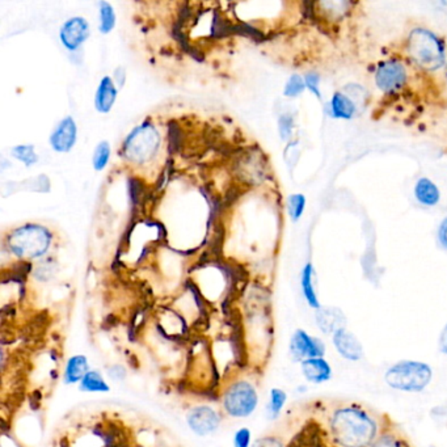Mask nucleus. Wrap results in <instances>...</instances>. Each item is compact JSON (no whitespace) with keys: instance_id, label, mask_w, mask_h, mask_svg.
I'll return each mask as SVG.
<instances>
[{"instance_id":"7c9ffc66","label":"nucleus","mask_w":447,"mask_h":447,"mask_svg":"<svg viewBox=\"0 0 447 447\" xmlns=\"http://www.w3.org/2000/svg\"><path fill=\"white\" fill-rule=\"evenodd\" d=\"M305 83H306V88L310 90V92L317 96V99L320 100L322 99V92H320V76L315 73H311L305 76Z\"/></svg>"},{"instance_id":"4be33fe9","label":"nucleus","mask_w":447,"mask_h":447,"mask_svg":"<svg viewBox=\"0 0 447 447\" xmlns=\"http://www.w3.org/2000/svg\"><path fill=\"white\" fill-rule=\"evenodd\" d=\"M99 30L102 35H109L116 28L117 15L109 1H99Z\"/></svg>"},{"instance_id":"9d476101","label":"nucleus","mask_w":447,"mask_h":447,"mask_svg":"<svg viewBox=\"0 0 447 447\" xmlns=\"http://www.w3.org/2000/svg\"><path fill=\"white\" fill-rule=\"evenodd\" d=\"M407 82L405 67L396 61H387L378 66L375 73L376 87L384 92L391 94L398 91Z\"/></svg>"},{"instance_id":"6ab92c4d","label":"nucleus","mask_w":447,"mask_h":447,"mask_svg":"<svg viewBox=\"0 0 447 447\" xmlns=\"http://www.w3.org/2000/svg\"><path fill=\"white\" fill-rule=\"evenodd\" d=\"M415 196L417 198L420 204L425 206H434L437 205L441 200V192L430 178L422 177L416 183Z\"/></svg>"},{"instance_id":"1a4fd4ad","label":"nucleus","mask_w":447,"mask_h":447,"mask_svg":"<svg viewBox=\"0 0 447 447\" xmlns=\"http://www.w3.org/2000/svg\"><path fill=\"white\" fill-rule=\"evenodd\" d=\"M91 36V27L82 16L70 18L59 30L61 44L71 53L78 51Z\"/></svg>"},{"instance_id":"f8f14e48","label":"nucleus","mask_w":447,"mask_h":447,"mask_svg":"<svg viewBox=\"0 0 447 447\" xmlns=\"http://www.w3.org/2000/svg\"><path fill=\"white\" fill-rule=\"evenodd\" d=\"M78 140V126L71 116H67L58 122L51 131L49 143L50 147L59 154H67L74 149Z\"/></svg>"},{"instance_id":"39448f33","label":"nucleus","mask_w":447,"mask_h":447,"mask_svg":"<svg viewBox=\"0 0 447 447\" xmlns=\"http://www.w3.org/2000/svg\"><path fill=\"white\" fill-rule=\"evenodd\" d=\"M407 49L410 59L424 70L434 71L445 65V45L428 29L417 28L410 32Z\"/></svg>"},{"instance_id":"aec40b11","label":"nucleus","mask_w":447,"mask_h":447,"mask_svg":"<svg viewBox=\"0 0 447 447\" xmlns=\"http://www.w3.org/2000/svg\"><path fill=\"white\" fill-rule=\"evenodd\" d=\"M288 400H289V395L283 388H281V387L271 388L268 401H267V407H265L268 420L276 421V420L280 419L282 412L288 404Z\"/></svg>"},{"instance_id":"f257e3e1","label":"nucleus","mask_w":447,"mask_h":447,"mask_svg":"<svg viewBox=\"0 0 447 447\" xmlns=\"http://www.w3.org/2000/svg\"><path fill=\"white\" fill-rule=\"evenodd\" d=\"M328 428L337 447H370L382 434L379 421L360 404H345L332 410Z\"/></svg>"},{"instance_id":"c756f323","label":"nucleus","mask_w":447,"mask_h":447,"mask_svg":"<svg viewBox=\"0 0 447 447\" xmlns=\"http://www.w3.org/2000/svg\"><path fill=\"white\" fill-rule=\"evenodd\" d=\"M293 128H294V122H293V117H290L288 114L282 116L278 121V130H280V135L282 140H289L291 137V133H293Z\"/></svg>"},{"instance_id":"f03ea898","label":"nucleus","mask_w":447,"mask_h":447,"mask_svg":"<svg viewBox=\"0 0 447 447\" xmlns=\"http://www.w3.org/2000/svg\"><path fill=\"white\" fill-rule=\"evenodd\" d=\"M219 405L224 416L233 420L250 419L260 405L257 384L245 375H233L221 384Z\"/></svg>"},{"instance_id":"473e14b6","label":"nucleus","mask_w":447,"mask_h":447,"mask_svg":"<svg viewBox=\"0 0 447 447\" xmlns=\"http://www.w3.org/2000/svg\"><path fill=\"white\" fill-rule=\"evenodd\" d=\"M438 348H439V352L447 357V323L441 331L439 340H438Z\"/></svg>"},{"instance_id":"dca6fc26","label":"nucleus","mask_w":447,"mask_h":447,"mask_svg":"<svg viewBox=\"0 0 447 447\" xmlns=\"http://www.w3.org/2000/svg\"><path fill=\"white\" fill-rule=\"evenodd\" d=\"M317 324L326 335H333L338 329L346 326V317L338 308L322 307L317 311Z\"/></svg>"},{"instance_id":"0eeeda50","label":"nucleus","mask_w":447,"mask_h":447,"mask_svg":"<svg viewBox=\"0 0 447 447\" xmlns=\"http://www.w3.org/2000/svg\"><path fill=\"white\" fill-rule=\"evenodd\" d=\"M222 410H218L213 404H195L189 407L185 412L187 427L196 437L206 438L213 436L222 427Z\"/></svg>"},{"instance_id":"a878e982","label":"nucleus","mask_w":447,"mask_h":447,"mask_svg":"<svg viewBox=\"0 0 447 447\" xmlns=\"http://www.w3.org/2000/svg\"><path fill=\"white\" fill-rule=\"evenodd\" d=\"M370 447H410L404 438L395 433H383Z\"/></svg>"},{"instance_id":"bb28decb","label":"nucleus","mask_w":447,"mask_h":447,"mask_svg":"<svg viewBox=\"0 0 447 447\" xmlns=\"http://www.w3.org/2000/svg\"><path fill=\"white\" fill-rule=\"evenodd\" d=\"M306 90V83H305V78H302L300 75H291L288 80V83L285 85L283 94L286 97H297L300 94H303Z\"/></svg>"},{"instance_id":"a211bd4d","label":"nucleus","mask_w":447,"mask_h":447,"mask_svg":"<svg viewBox=\"0 0 447 447\" xmlns=\"http://www.w3.org/2000/svg\"><path fill=\"white\" fill-rule=\"evenodd\" d=\"M78 390L84 393H109L112 387L100 370L91 369L79 383Z\"/></svg>"},{"instance_id":"b1692460","label":"nucleus","mask_w":447,"mask_h":447,"mask_svg":"<svg viewBox=\"0 0 447 447\" xmlns=\"http://www.w3.org/2000/svg\"><path fill=\"white\" fill-rule=\"evenodd\" d=\"M11 155L16 160L21 161L25 167H32L38 161L36 149L30 145H19L11 149Z\"/></svg>"},{"instance_id":"7ed1b4c3","label":"nucleus","mask_w":447,"mask_h":447,"mask_svg":"<svg viewBox=\"0 0 447 447\" xmlns=\"http://www.w3.org/2000/svg\"><path fill=\"white\" fill-rule=\"evenodd\" d=\"M386 384L395 391L419 393L427 390L433 379L430 365L415 360H403L391 365L383 376Z\"/></svg>"},{"instance_id":"393cba45","label":"nucleus","mask_w":447,"mask_h":447,"mask_svg":"<svg viewBox=\"0 0 447 447\" xmlns=\"http://www.w3.org/2000/svg\"><path fill=\"white\" fill-rule=\"evenodd\" d=\"M288 209H289L290 218L297 222L305 213L306 209V197L300 193L291 195L288 200Z\"/></svg>"},{"instance_id":"c85d7f7f","label":"nucleus","mask_w":447,"mask_h":447,"mask_svg":"<svg viewBox=\"0 0 447 447\" xmlns=\"http://www.w3.org/2000/svg\"><path fill=\"white\" fill-rule=\"evenodd\" d=\"M106 378L114 383H123L128 379V369L122 364L108 365L105 367Z\"/></svg>"},{"instance_id":"2eb2a0df","label":"nucleus","mask_w":447,"mask_h":447,"mask_svg":"<svg viewBox=\"0 0 447 447\" xmlns=\"http://www.w3.org/2000/svg\"><path fill=\"white\" fill-rule=\"evenodd\" d=\"M118 88L111 76H104L94 94V108L102 114L111 112L117 100Z\"/></svg>"},{"instance_id":"6e6552de","label":"nucleus","mask_w":447,"mask_h":447,"mask_svg":"<svg viewBox=\"0 0 447 447\" xmlns=\"http://www.w3.org/2000/svg\"><path fill=\"white\" fill-rule=\"evenodd\" d=\"M326 343L317 336L299 328L293 332L289 341V354L294 362H303L310 358L326 357Z\"/></svg>"},{"instance_id":"5701e85b","label":"nucleus","mask_w":447,"mask_h":447,"mask_svg":"<svg viewBox=\"0 0 447 447\" xmlns=\"http://www.w3.org/2000/svg\"><path fill=\"white\" fill-rule=\"evenodd\" d=\"M111 143L108 140H102L94 151V157H92V167L94 171L102 172L105 168L108 167L109 160H111Z\"/></svg>"},{"instance_id":"20e7f679","label":"nucleus","mask_w":447,"mask_h":447,"mask_svg":"<svg viewBox=\"0 0 447 447\" xmlns=\"http://www.w3.org/2000/svg\"><path fill=\"white\" fill-rule=\"evenodd\" d=\"M53 235L41 224L28 223L15 228L7 238V247L21 260H37L51 247Z\"/></svg>"},{"instance_id":"f3484780","label":"nucleus","mask_w":447,"mask_h":447,"mask_svg":"<svg viewBox=\"0 0 447 447\" xmlns=\"http://www.w3.org/2000/svg\"><path fill=\"white\" fill-rule=\"evenodd\" d=\"M314 276H315L314 267H312L311 262H308V264L305 265V268L302 269V273H300V289H302L303 298L306 300L308 307L317 311V310L322 308V305H320L317 289H315Z\"/></svg>"},{"instance_id":"412c9836","label":"nucleus","mask_w":447,"mask_h":447,"mask_svg":"<svg viewBox=\"0 0 447 447\" xmlns=\"http://www.w3.org/2000/svg\"><path fill=\"white\" fill-rule=\"evenodd\" d=\"M331 113L335 118L350 120L355 113V105L346 94L336 92L331 100Z\"/></svg>"},{"instance_id":"2f4dec72","label":"nucleus","mask_w":447,"mask_h":447,"mask_svg":"<svg viewBox=\"0 0 447 447\" xmlns=\"http://www.w3.org/2000/svg\"><path fill=\"white\" fill-rule=\"evenodd\" d=\"M252 447H283L278 439L273 437L260 438L257 439Z\"/></svg>"},{"instance_id":"72a5a7b5","label":"nucleus","mask_w":447,"mask_h":447,"mask_svg":"<svg viewBox=\"0 0 447 447\" xmlns=\"http://www.w3.org/2000/svg\"><path fill=\"white\" fill-rule=\"evenodd\" d=\"M438 238H439V242L443 245V248L447 250V216L442 221V223L439 226V230H438Z\"/></svg>"},{"instance_id":"423d86ee","label":"nucleus","mask_w":447,"mask_h":447,"mask_svg":"<svg viewBox=\"0 0 447 447\" xmlns=\"http://www.w3.org/2000/svg\"><path fill=\"white\" fill-rule=\"evenodd\" d=\"M160 146V135L157 128L143 123L126 137L122 151L123 157L134 164H146L155 158Z\"/></svg>"},{"instance_id":"f704fd0d","label":"nucleus","mask_w":447,"mask_h":447,"mask_svg":"<svg viewBox=\"0 0 447 447\" xmlns=\"http://www.w3.org/2000/svg\"><path fill=\"white\" fill-rule=\"evenodd\" d=\"M430 447H436V446H430Z\"/></svg>"},{"instance_id":"ddd939ff","label":"nucleus","mask_w":447,"mask_h":447,"mask_svg":"<svg viewBox=\"0 0 447 447\" xmlns=\"http://www.w3.org/2000/svg\"><path fill=\"white\" fill-rule=\"evenodd\" d=\"M300 372L306 382L311 384H323L329 382L333 376V369L326 360V357L310 358L299 364Z\"/></svg>"},{"instance_id":"4468645a","label":"nucleus","mask_w":447,"mask_h":447,"mask_svg":"<svg viewBox=\"0 0 447 447\" xmlns=\"http://www.w3.org/2000/svg\"><path fill=\"white\" fill-rule=\"evenodd\" d=\"M91 370V362L85 354H73L66 360L62 381L66 386H79L84 376Z\"/></svg>"},{"instance_id":"9b49d317","label":"nucleus","mask_w":447,"mask_h":447,"mask_svg":"<svg viewBox=\"0 0 447 447\" xmlns=\"http://www.w3.org/2000/svg\"><path fill=\"white\" fill-rule=\"evenodd\" d=\"M332 345L337 354L346 361L358 362L364 358V345L346 326L338 329L332 335Z\"/></svg>"},{"instance_id":"cd10ccee","label":"nucleus","mask_w":447,"mask_h":447,"mask_svg":"<svg viewBox=\"0 0 447 447\" xmlns=\"http://www.w3.org/2000/svg\"><path fill=\"white\" fill-rule=\"evenodd\" d=\"M251 428L248 427H239L233 431V447H252L253 446V437H252Z\"/></svg>"}]
</instances>
